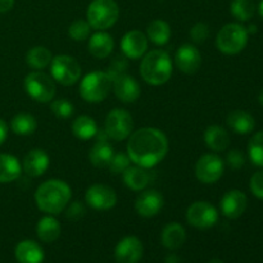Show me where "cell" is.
<instances>
[{"instance_id": "1", "label": "cell", "mask_w": 263, "mask_h": 263, "mask_svg": "<svg viewBox=\"0 0 263 263\" xmlns=\"http://www.w3.org/2000/svg\"><path fill=\"white\" fill-rule=\"evenodd\" d=\"M168 152V140L161 130L143 127L128 136L127 156L133 163L152 168L162 162Z\"/></svg>"}, {"instance_id": "2", "label": "cell", "mask_w": 263, "mask_h": 263, "mask_svg": "<svg viewBox=\"0 0 263 263\" xmlns=\"http://www.w3.org/2000/svg\"><path fill=\"white\" fill-rule=\"evenodd\" d=\"M72 197L69 185L63 180H48L35 192V202L39 210L48 215H59L66 210Z\"/></svg>"}, {"instance_id": "3", "label": "cell", "mask_w": 263, "mask_h": 263, "mask_svg": "<svg viewBox=\"0 0 263 263\" xmlns=\"http://www.w3.org/2000/svg\"><path fill=\"white\" fill-rule=\"evenodd\" d=\"M140 74L152 86L166 84L172 76V62L168 53L157 49L145 54L140 64Z\"/></svg>"}, {"instance_id": "4", "label": "cell", "mask_w": 263, "mask_h": 263, "mask_svg": "<svg viewBox=\"0 0 263 263\" xmlns=\"http://www.w3.org/2000/svg\"><path fill=\"white\" fill-rule=\"evenodd\" d=\"M113 79L108 72L94 71L87 73L80 82V95L87 103H100L112 89Z\"/></svg>"}, {"instance_id": "5", "label": "cell", "mask_w": 263, "mask_h": 263, "mask_svg": "<svg viewBox=\"0 0 263 263\" xmlns=\"http://www.w3.org/2000/svg\"><path fill=\"white\" fill-rule=\"evenodd\" d=\"M118 17L120 8L115 0H92L86 10V21L97 31H105L115 26Z\"/></svg>"}, {"instance_id": "6", "label": "cell", "mask_w": 263, "mask_h": 263, "mask_svg": "<svg viewBox=\"0 0 263 263\" xmlns=\"http://www.w3.org/2000/svg\"><path fill=\"white\" fill-rule=\"evenodd\" d=\"M248 31L240 23H228L217 33L216 45L221 53L235 55L243 51L248 44Z\"/></svg>"}, {"instance_id": "7", "label": "cell", "mask_w": 263, "mask_h": 263, "mask_svg": "<svg viewBox=\"0 0 263 263\" xmlns=\"http://www.w3.org/2000/svg\"><path fill=\"white\" fill-rule=\"evenodd\" d=\"M26 92L37 103H49L54 99L57 86L51 76L41 71H33L25 77L23 82Z\"/></svg>"}, {"instance_id": "8", "label": "cell", "mask_w": 263, "mask_h": 263, "mask_svg": "<svg viewBox=\"0 0 263 263\" xmlns=\"http://www.w3.org/2000/svg\"><path fill=\"white\" fill-rule=\"evenodd\" d=\"M51 79L63 86H72L81 77V66L71 55L61 54L51 59Z\"/></svg>"}, {"instance_id": "9", "label": "cell", "mask_w": 263, "mask_h": 263, "mask_svg": "<svg viewBox=\"0 0 263 263\" xmlns=\"http://www.w3.org/2000/svg\"><path fill=\"white\" fill-rule=\"evenodd\" d=\"M134 120L133 116L125 109L110 110L104 122V133L109 139L115 141H122L133 134Z\"/></svg>"}, {"instance_id": "10", "label": "cell", "mask_w": 263, "mask_h": 263, "mask_svg": "<svg viewBox=\"0 0 263 263\" xmlns=\"http://www.w3.org/2000/svg\"><path fill=\"white\" fill-rule=\"evenodd\" d=\"M186 220L189 225L205 230L215 226L218 221V212L210 202L199 200L189 205L186 211Z\"/></svg>"}, {"instance_id": "11", "label": "cell", "mask_w": 263, "mask_h": 263, "mask_svg": "<svg viewBox=\"0 0 263 263\" xmlns=\"http://www.w3.org/2000/svg\"><path fill=\"white\" fill-rule=\"evenodd\" d=\"M225 164L217 154H203L195 164V176L203 184H215L222 177Z\"/></svg>"}, {"instance_id": "12", "label": "cell", "mask_w": 263, "mask_h": 263, "mask_svg": "<svg viewBox=\"0 0 263 263\" xmlns=\"http://www.w3.org/2000/svg\"><path fill=\"white\" fill-rule=\"evenodd\" d=\"M85 200L91 208L97 211H108L117 203V194L108 185L94 184L86 190Z\"/></svg>"}, {"instance_id": "13", "label": "cell", "mask_w": 263, "mask_h": 263, "mask_svg": "<svg viewBox=\"0 0 263 263\" xmlns=\"http://www.w3.org/2000/svg\"><path fill=\"white\" fill-rule=\"evenodd\" d=\"M175 63L177 68L186 74L197 73L202 66L200 51L192 44H184L180 46L175 55Z\"/></svg>"}, {"instance_id": "14", "label": "cell", "mask_w": 263, "mask_h": 263, "mask_svg": "<svg viewBox=\"0 0 263 263\" xmlns=\"http://www.w3.org/2000/svg\"><path fill=\"white\" fill-rule=\"evenodd\" d=\"M144 253V247L136 236H126L118 241L115 249L116 261L118 263H138Z\"/></svg>"}, {"instance_id": "15", "label": "cell", "mask_w": 263, "mask_h": 263, "mask_svg": "<svg viewBox=\"0 0 263 263\" xmlns=\"http://www.w3.org/2000/svg\"><path fill=\"white\" fill-rule=\"evenodd\" d=\"M221 212L230 220H236L246 212L248 198L241 190H229L221 199Z\"/></svg>"}, {"instance_id": "16", "label": "cell", "mask_w": 263, "mask_h": 263, "mask_svg": "<svg viewBox=\"0 0 263 263\" xmlns=\"http://www.w3.org/2000/svg\"><path fill=\"white\" fill-rule=\"evenodd\" d=\"M163 197L159 192L152 189L141 193L135 200V210L139 216L145 218L154 217L163 208Z\"/></svg>"}, {"instance_id": "17", "label": "cell", "mask_w": 263, "mask_h": 263, "mask_svg": "<svg viewBox=\"0 0 263 263\" xmlns=\"http://www.w3.org/2000/svg\"><path fill=\"white\" fill-rule=\"evenodd\" d=\"M121 49L127 58H141L148 50V37L139 30L128 31L121 40Z\"/></svg>"}, {"instance_id": "18", "label": "cell", "mask_w": 263, "mask_h": 263, "mask_svg": "<svg viewBox=\"0 0 263 263\" xmlns=\"http://www.w3.org/2000/svg\"><path fill=\"white\" fill-rule=\"evenodd\" d=\"M113 91L116 97L123 103H134L140 97V85L130 74H120L113 79Z\"/></svg>"}, {"instance_id": "19", "label": "cell", "mask_w": 263, "mask_h": 263, "mask_svg": "<svg viewBox=\"0 0 263 263\" xmlns=\"http://www.w3.org/2000/svg\"><path fill=\"white\" fill-rule=\"evenodd\" d=\"M97 136L98 140L97 143L92 145L91 151H90L89 159L94 167H98V168H105V167L109 166L110 159H112L115 152H113L112 145L107 141L108 136L107 134L104 133V130L98 131Z\"/></svg>"}, {"instance_id": "20", "label": "cell", "mask_w": 263, "mask_h": 263, "mask_svg": "<svg viewBox=\"0 0 263 263\" xmlns=\"http://www.w3.org/2000/svg\"><path fill=\"white\" fill-rule=\"evenodd\" d=\"M49 156L43 149H32L28 152L23 159L22 168L28 176L39 177L46 172L49 167Z\"/></svg>"}, {"instance_id": "21", "label": "cell", "mask_w": 263, "mask_h": 263, "mask_svg": "<svg viewBox=\"0 0 263 263\" xmlns=\"http://www.w3.org/2000/svg\"><path fill=\"white\" fill-rule=\"evenodd\" d=\"M87 48H89V53L92 57L98 59H104L109 57L110 53L113 51L115 41H113V37L108 32L98 31L94 35H91L89 44H87Z\"/></svg>"}, {"instance_id": "22", "label": "cell", "mask_w": 263, "mask_h": 263, "mask_svg": "<svg viewBox=\"0 0 263 263\" xmlns=\"http://www.w3.org/2000/svg\"><path fill=\"white\" fill-rule=\"evenodd\" d=\"M14 256L20 263H43L45 258L43 248L33 240H23L15 246Z\"/></svg>"}, {"instance_id": "23", "label": "cell", "mask_w": 263, "mask_h": 263, "mask_svg": "<svg viewBox=\"0 0 263 263\" xmlns=\"http://www.w3.org/2000/svg\"><path fill=\"white\" fill-rule=\"evenodd\" d=\"M226 122H228L229 127L239 135H248L256 127V120L253 116L240 109L229 113Z\"/></svg>"}, {"instance_id": "24", "label": "cell", "mask_w": 263, "mask_h": 263, "mask_svg": "<svg viewBox=\"0 0 263 263\" xmlns=\"http://www.w3.org/2000/svg\"><path fill=\"white\" fill-rule=\"evenodd\" d=\"M162 244L170 251L179 249L186 240V231L179 222H170L164 226L161 235Z\"/></svg>"}, {"instance_id": "25", "label": "cell", "mask_w": 263, "mask_h": 263, "mask_svg": "<svg viewBox=\"0 0 263 263\" xmlns=\"http://www.w3.org/2000/svg\"><path fill=\"white\" fill-rule=\"evenodd\" d=\"M204 143L211 151L223 152L230 145V136L223 127L218 125H212L205 128Z\"/></svg>"}, {"instance_id": "26", "label": "cell", "mask_w": 263, "mask_h": 263, "mask_svg": "<svg viewBox=\"0 0 263 263\" xmlns=\"http://www.w3.org/2000/svg\"><path fill=\"white\" fill-rule=\"evenodd\" d=\"M36 235L44 243H54L61 236V223L51 215L44 216L36 225Z\"/></svg>"}, {"instance_id": "27", "label": "cell", "mask_w": 263, "mask_h": 263, "mask_svg": "<svg viewBox=\"0 0 263 263\" xmlns=\"http://www.w3.org/2000/svg\"><path fill=\"white\" fill-rule=\"evenodd\" d=\"M123 181L128 189L134 192H141L148 186L151 181V175L146 171V168H143L140 166H130L122 174Z\"/></svg>"}, {"instance_id": "28", "label": "cell", "mask_w": 263, "mask_h": 263, "mask_svg": "<svg viewBox=\"0 0 263 263\" xmlns=\"http://www.w3.org/2000/svg\"><path fill=\"white\" fill-rule=\"evenodd\" d=\"M22 166L12 154H0V184L15 181L21 176Z\"/></svg>"}, {"instance_id": "29", "label": "cell", "mask_w": 263, "mask_h": 263, "mask_svg": "<svg viewBox=\"0 0 263 263\" xmlns=\"http://www.w3.org/2000/svg\"><path fill=\"white\" fill-rule=\"evenodd\" d=\"M146 37L156 45H166L171 39V27L163 20L152 21L146 28Z\"/></svg>"}, {"instance_id": "30", "label": "cell", "mask_w": 263, "mask_h": 263, "mask_svg": "<svg viewBox=\"0 0 263 263\" xmlns=\"http://www.w3.org/2000/svg\"><path fill=\"white\" fill-rule=\"evenodd\" d=\"M98 125L90 116H80L72 123V133L80 140H90L98 134Z\"/></svg>"}, {"instance_id": "31", "label": "cell", "mask_w": 263, "mask_h": 263, "mask_svg": "<svg viewBox=\"0 0 263 263\" xmlns=\"http://www.w3.org/2000/svg\"><path fill=\"white\" fill-rule=\"evenodd\" d=\"M51 59H53L51 51L45 46H33L26 54V63L28 64V67L37 71L50 66Z\"/></svg>"}, {"instance_id": "32", "label": "cell", "mask_w": 263, "mask_h": 263, "mask_svg": "<svg viewBox=\"0 0 263 263\" xmlns=\"http://www.w3.org/2000/svg\"><path fill=\"white\" fill-rule=\"evenodd\" d=\"M10 128L15 135H32L37 128V121L30 113H18L10 121Z\"/></svg>"}, {"instance_id": "33", "label": "cell", "mask_w": 263, "mask_h": 263, "mask_svg": "<svg viewBox=\"0 0 263 263\" xmlns=\"http://www.w3.org/2000/svg\"><path fill=\"white\" fill-rule=\"evenodd\" d=\"M256 9L257 7L254 0H233L230 4L231 14L240 22L252 20Z\"/></svg>"}, {"instance_id": "34", "label": "cell", "mask_w": 263, "mask_h": 263, "mask_svg": "<svg viewBox=\"0 0 263 263\" xmlns=\"http://www.w3.org/2000/svg\"><path fill=\"white\" fill-rule=\"evenodd\" d=\"M248 154L253 164L263 167V131H258L248 143Z\"/></svg>"}, {"instance_id": "35", "label": "cell", "mask_w": 263, "mask_h": 263, "mask_svg": "<svg viewBox=\"0 0 263 263\" xmlns=\"http://www.w3.org/2000/svg\"><path fill=\"white\" fill-rule=\"evenodd\" d=\"M91 26L85 20H76L68 28V35L74 41H85L89 39Z\"/></svg>"}, {"instance_id": "36", "label": "cell", "mask_w": 263, "mask_h": 263, "mask_svg": "<svg viewBox=\"0 0 263 263\" xmlns=\"http://www.w3.org/2000/svg\"><path fill=\"white\" fill-rule=\"evenodd\" d=\"M51 112L54 113V116L58 118H69L74 112V107L69 100L64 99V98H61V99L51 100L50 104Z\"/></svg>"}, {"instance_id": "37", "label": "cell", "mask_w": 263, "mask_h": 263, "mask_svg": "<svg viewBox=\"0 0 263 263\" xmlns=\"http://www.w3.org/2000/svg\"><path fill=\"white\" fill-rule=\"evenodd\" d=\"M131 159L128 158L127 154L125 153H117L113 154L112 159H110L109 163V170L113 175H118V174H123L126 170L130 167Z\"/></svg>"}, {"instance_id": "38", "label": "cell", "mask_w": 263, "mask_h": 263, "mask_svg": "<svg viewBox=\"0 0 263 263\" xmlns=\"http://www.w3.org/2000/svg\"><path fill=\"white\" fill-rule=\"evenodd\" d=\"M190 37L197 44H202L204 41H207V39L210 37V27H208L207 23H195L192 27V30H190Z\"/></svg>"}, {"instance_id": "39", "label": "cell", "mask_w": 263, "mask_h": 263, "mask_svg": "<svg viewBox=\"0 0 263 263\" xmlns=\"http://www.w3.org/2000/svg\"><path fill=\"white\" fill-rule=\"evenodd\" d=\"M66 208H67L66 210L67 220L73 221V222L74 221L81 220V218L85 216V213H86V208H85V205L82 204L81 202H79V200L71 203V204L67 205Z\"/></svg>"}, {"instance_id": "40", "label": "cell", "mask_w": 263, "mask_h": 263, "mask_svg": "<svg viewBox=\"0 0 263 263\" xmlns=\"http://www.w3.org/2000/svg\"><path fill=\"white\" fill-rule=\"evenodd\" d=\"M226 162H228V164L233 170H240L246 164V156H244L241 151L233 149L226 156Z\"/></svg>"}, {"instance_id": "41", "label": "cell", "mask_w": 263, "mask_h": 263, "mask_svg": "<svg viewBox=\"0 0 263 263\" xmlns=\"http://www.w3.org/2000/svg\"><path fill=\"white\" fill-rule=\"evenodd\" d=\"M249 187H251V192L254 197L263 199V170L262 171L256 172V174L251 177Z\"/></svg>"}, {"instance_id": "42", "label": "cell", "mask_w": 263, "mask_h": 263, "mask_svg": "<svg viewBox=\"0 0 263 263\" xmlns=\"http://www.w3.org/2000/svg\"><path fill=\"white\" fill-rule=\"evenodd\" d=\"M7 136H8V126L5 123V121H3L0 118V146L4 144V141L7 140Z\"/></svg>"}, {"instance_id": "43", "label": "cell", "mask_w": 263, "mask_h": 263, "mask_svg": "<svg viewBox=\"0 0 263 263\" xmlns=\"http://www.w3.org/2000/svg\"><path fill=\"white\" fill-rule=\"evenodd\" d=\"M14 5V0H0V13H7Z\"/></svg>"}, {"instance_id": "44", "label": "cell", "mask_w": 263, "mask_h": 263, "mask_svg": "<svg viewBox=\"0 0 263 263\" xmlns=\"http://www.w3.org/2000/svg\"><path fill=\"white\" fill-rule=\"evenodd\" d=\"M164 263H181V259H180V257L177 254H170L164 259Z\"/></svg>"}, {"instance_id": "45", "label": "cell", "mask_w": 263, "mask_h": 263, "mask_svg": "<svg viewBox=\"0 0 263 263\" xmlns=\"http://www.w3.org/2000/svg\"><path fill=\"white\" fill-rule=\"evenodd\" d=\"M247 31H248V35H251V33H256L257 32V26L256 25H251L248 28H247Z\"/></svg>"}, {"instance_id": "46", "label": "cell", "mask_w": 263, "mask_h": 263, "mask_svg": "<svg viewBox=\"0 0 263 263\" xmlns=\"http://www.w3.org/2000/svg\"><path fill=\"white\" fill-rule=\"evenodd\" d=\"M258 13H259V15L263 18V0H261V3H259V5H258Z\"/></svg>"}, {"instance_id": "47", "label": "cell", "mask_w": 263, "mask_h": 263, "mask_svg": "<svg viewBox=\"0 0 263 263\" xmlns=\"http://www.w3.org/2000/svg\"><path fill=\"white\" fill-rule=\"evenodd\" d=\"M258 102H259V104L262 105L263 107V90L261 92H259V97H258Z\"/></svg>"}, {"instance_id": "48", "label": "cell", "mask_w": 263, "mask_h": 263, "mask_svg": "<svg viewBox=\"0 0 263 263\" xmlns=\"http://www.w3.org/2000/svg\"><path fill=\"white\" fill-rule=\"evenodd\" d=\"M208 263H225V262L221 261V259H218V258H213V259H211Z\"/></svg>"}]
</instances>
